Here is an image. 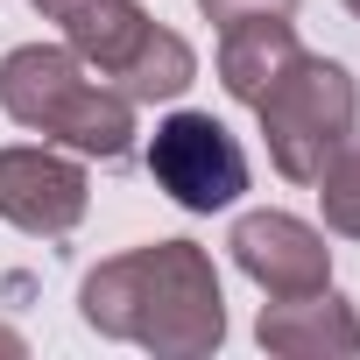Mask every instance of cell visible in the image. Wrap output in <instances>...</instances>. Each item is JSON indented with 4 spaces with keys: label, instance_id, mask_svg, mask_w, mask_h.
<instances>
[{
    "label": "cell",
    "instance_id": "cell-1",
    "mask_svg": "<svg viewBox=\"0 0 360 360\" xmlns=\"http://www.w3.org/2000/svg\"><path fill=\"white\" fill-rule=\"evenodd\" d=\"M148 169H155V184L176 198V205H191V212H212L226 198L248 191V162L233 148V134L205 113H176L155 148H148Z\"/></svg>",
    "mask_w": 360,
    "mask_h": 360
}]
</instances>
